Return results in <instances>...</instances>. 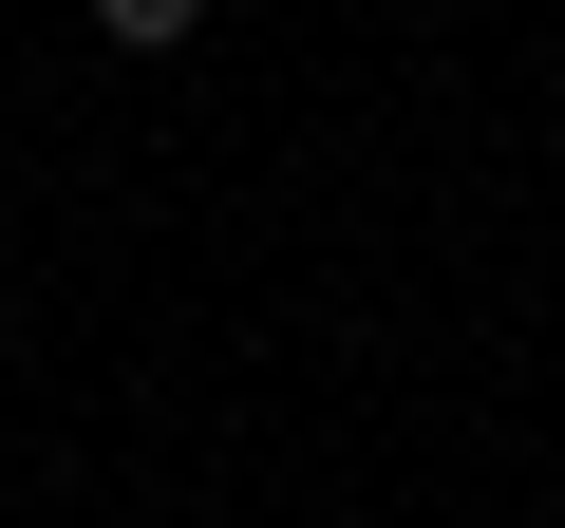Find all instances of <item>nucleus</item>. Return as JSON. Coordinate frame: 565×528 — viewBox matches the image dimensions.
Masks as SVG:
<instances>
[{
    "label": "nucleus",
    "mask_w": 565,
    "mask_h": 528,
    "mask_svg": "<svg viewBox=\"0 0 565 528\" xmlns=\"http://www.w3.org/2000/svg\"><path fill=\"white\" fill-rule=\"evenodd\" d=\"M76 20H95L114 57H189V39H207V0H76Z\"/></svg>",
    "instance_id": "obj_1"
}]
</instances>
